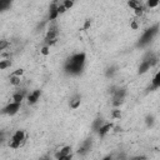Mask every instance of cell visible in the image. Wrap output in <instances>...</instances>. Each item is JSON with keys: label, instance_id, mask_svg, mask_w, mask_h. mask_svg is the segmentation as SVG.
I'll return each instance as SVG.
<instances>
[{"label": "cell", "instance_id": "2e32d148", "mask_svg": "<svg viewBox=\"0 0 160 160\" xmlns=\"http://www.w3.org/2000/svg\"><path fill=\"white\" fill-rule=\"evenodd\" d=\"M23 98H24V95H23V94H20V93H19V94H15L14 97H13V99H14V103H19V104L21 103V100H23Z\"/></svg>", "mask_w": 160, "mask_h": 160}, {"label": "cell", "instance_id": "30bf717a", "mask_svg": "<svg viewBox=\"0 0 160 160\" xmlns=\"http://www.w3.org/2000/svg\"><path fill=\"white\" fill-rule=\"evenodd\" d=\"M70 150H71V148L70 146H64L61 150L56 154V158H61V156H66V155H70Z\"/></svg>", "mask_w": 160, "mask_h": 160}, {"label": "cell", "instance_id": "9a60e30c", "mask_svg": "<svg viewBox=\"0 0 160 160\" xmlns=\"http://www.w3.org/2000/svg\"><path fill=\"white\" fill-rule=\"evenodd\" d=\"M10 66V61L9 60H0V70H4Z\"/></svg>", "mask_w": 160, "mask_h": 160}, {"label": "cell", "instance_id": "836d02e7", "mask_svg": "<svg viewBox=\"0 0 160 160\" xmlns=\"http://www.w3.org/2000/svg\"><path fill=\"white\" fill-rule=\"evenodd\" d=\"M3 135H4V134H3L2 131H0V141H2V140H3Z\"/></svg>", "mask_w": 160, "mask_h": 160}, {"label": "cell", "instance_id": "4fadbf2b", "mask_svg": "<svg viewBox=\"0 0 160 160\" xmlns=\"http://www.w3.org/2000/svg\"><path fill=\"white\" fill-rule=\"evenodd\" d=\"M10 84L18 87V85H20V78L19 77H15V75H12V77H10Z\"/></svg>", "mask_w": 160, "mask_h": 160}, {"label": "cell", "instance_id": "5bb4252c", "mask_svg": "<svg viewBox=\"0 0 160 160\" xmlns=\"http://www.w3.org/2000/svg\"><path fill=\"white\" fill-rule=\"evenodd\" d=\"M79 105H80V98H78V99H73V100L70 101V108H73V109H77Z\"/></svg>", "mask_w": 160, "mask_h": 160}, {"label": "cell", "instance_id": "ffe728a7", "mask_svg": "<svg viewBox=\"0 0 160 160\" xmlns=\"http://www.w3.org/2000/svg\"><path fill=\"white\" fill-rule=\"evenodd\" d=\"M9 45V43L6 40H0V50H4Z\"/></svg>", "mask_w": 160, "mask_h": 160}, {"label": "cell", "instance_id": "7402d4cb", "mask_svg": "<svg viewBox=\"0 0 160 160\" xmlns=\"http://www.w3.org/2000/svg\"><path fill=\"white\" fill-rule=\"evenodd\" d=\"M143 12H144V8L140 5V6H138L136 9H135V13H136V15H141L143 14Z\"/></svg>", "mask_w": 160, "mask_h": 160}, {"label": "cell", "instance_id": "1f68e13d", "mask_svg": "<svg viewBox=\"0 0 160 160\" xmlns=\"http://www.w3.org/2000/svg\"><path fill=\"white\" fill-rule=\"evenodd\" d=\"M144 159H145V158H143V156H141V158H133L131 160H144Z\"/></svg>", "mask_w": 160, "mask_h": 160}, {"label": "cell", "instance_id": "9c48e42d", "mask_svg": "<svg viewBox=\"0 0 160 160\" xmlns=\"http://www.w3.org/2000/svg\"><path fill=\"white\" fill-rule=\"evenodd\" d=\"M113 128V125L111 124H105V125H101L100 128H99V135L100 136H104L106 133H108L110 129Z\"/></svg>", "mask_w": 160, "mask_h": 160}, {"label": "cell", "instance_id": "83f0119b", "mask_svg": "<svg viewBox=\"0 0 160 160\" xmlns=\"http://www.w3.org/2000/svg\"><path fill=\"white\" fill-rule=\"evenodd\" d=\"M58 160H71V154L70 155H66V156H61Z\"/></svg>", "mask_w": 160, "mask_h": 160}, {"label": "cell", "instance_id": "277c9868", "mask_svg": "<svg viewBox=\"0 0 160 160\" xmlns=\"http://www.w3.org/2000/svg\"><path fill=\"white\" fill-rule=\"evenodd\" d=\"M58 34H59V31L56 29V26H51L48 31V35H46V43L50 45L53 44H55L56 40H58Z\"/></svg>", "mask_w": 160, "mask_h": 160}, {"label": "cell", "instance_id": "d4e9b609", "mask_svg": "<svg viewBox=\"0 0 160 160\" xmlns=\"http://www.w3.org/2000/svg\"><path fill=\"white\" fill-rule=\"evenodd\" d=\"M146 123H148V125H153V123H154V118H153V116H148V118H146Z\"/></svg>", "mask_w": 160, "mask_h": 160}, {"label": "cell", "instance_id": "d6a6232c", "mask_svg": "<svg viewBox=\"0 0 160 160\" xmlns=\"http://www.w3.org/2000/svg\"><path fill=\"white\" fill-rule=\"evenodd\" d=\"M103 160H111V156H106V158H104Z\"/></svg>", "mask_w": 160, "mask_h": 160}, {"label": "cell", "instance_id": "44dd1931", "mask_svg": "<svg viewBox=\"0 0 160 160\" xmlns=\"http://www.w3.org/2000/svg\"><path fill=\"white\" fill-rule=\"evenodd\" d=\"M65 12H66V9H65V6H64L63 4L58 5V13L59 14H63V13H65Z\"/></svg>", "mask_w": 160, "mask_h": 160}, {"label": "cell", "instance_id": "7a4b0ae2", "mask_svg": "<svg viewBox=\"0 0 160 160\" xmlns=\"http://www.w3.org/2000/svg\"><path fill=\"white\" fill-rule=\"evenodd\" d=\"M158 29H159V25L156 24V25H154L153 28H150V29H148L145 33L143 34V36L140 38V40H139V46H144V45H146V44H149L151 40H153V38L156 35V33H158Z\"/></svg>", "mask_w": 160, "mask_h": 160}, {"label": "cell", "instance_id": "4316f807", "mask_svg": "<svg viewBox=\"0 0 160 160\" xmlns=\"http://www.w3.org/2000/svg\"><path fill=\"white\" fill-rule=\"evenodd\" d=\"M158 4H159V2H149V3H148V5L150 6V8H154V6H156Z\"/></svg>", "mask_w": 160, "mask_h": 160}, {"label": "cell", "instance_id": "cb8c5ba5", "mask_svg": "<svg viewBox=\"0 0 160 160\" xmlns=\"http://www.w3.org/2000/svg\"><path fill=\"white\" fill-rule=\"evenodd\" d=\"M113 116H114V118H120V116H121V113H120V110H114V113H113Z\"/></svg>", "mask_w": 160, "mask_h": 160}, {"label": "cell", "instance_id": "8992f818", "mask_svg": "<svg viewBox=\"0 0 160 160\" xmlns=\"http://www.w3.org/2000/svg\"><path fill=\"white\" fill-rule=\"evenodd\" d=\"M40 98V90H35L31 93L29 97H28V100H29V104H35Z\"/></svg>", "mask_w": 160, "mask_h": 160}, {"label": "cell", "instance_id": "e0dca14e", "mask_svg": "<svg viewBox=\"0 0 160 160\" xmlns=\"http://www.w3.org/2000/svg\"><path fill=\"white\" fill-rule=\"evenodd\" d=\"M128 5H129L130 8H133V9L135 10V9L138 8V6H140L141 4H140L139 2H129V3H128Z\"/></svg>", "mask_w": 160, "mask_h": 160}, {"label": "cell", "instance_id": "e575fe53", "mask_svg": "<svg viewBox=\"0 0 160 160\" xmlns=\"http://www.w3.org/2000/svg\"><path fill=\"white\" fill-rule=\"evenodd\" d=\"M41 160H49V159L48 158H44V159H41Z\"/></svg>", "mask_w": 160, "mask_h": 160}, {"label": "cell", "instance_id": "ac0fdd59", "mask_svg": "<svg viewBox=\"0 0 160 160\" xmlns=\"http://www.w3.org/2000/svg\"><path fill=\"white\" fill-rule=\"evenodd\" d=\"M101 125H103V120H101V119H98L97 121L94 123V129H95V130H99V128H100Z\"/></svg>", "mask_w": 160, "mask_h": 160}, {"label": "cell", "instance_id": "ba28073f", "mask_svg": "<svg viewBox=\"0 0 160 160\" xmlns=\"http://www.w3.org/2000/svg\"><path fill=\"white\" fill-rule=\"evenodd\" d=\"M90 148H91V140H87V141L84 143V145L80 148L79 154H87L90 150Z\"/></svg>", "mask_w": 160, "mask_h": 160}, {"label": "cell", "instance_id": "6da1fadb", "mask_svg": "<svg viewBox=\"0 0 160 160\" xmlns=\"http://www.w3.org/2000/svg\"><path fill=\"white\" fill-rule=\"evenodd\" d=\"M84 64H85V54L84 53H80V54L73 55L66 61L65 69L70 74H79L84 68Z\"/></svg>", "mask_w": 160, "mask_h": 160}, {"label": "cell", "instance_id": "5b68a950", "mask_svg": "<svg viewBox=\"0 0 160 160\" xmlns=\"http://www.w3.org/2000/svg\"><path fill=\"white\" fill-rule=\"evenodd\" d=\"M20 109V104L19 103H10V104H8L5 108L3 109V113L4 114H8V115H14V114H16L18 113V110Z\"/></svg>", "mask_w": 160, "mask_h": 160}, {"label": "cell", "instance_id": "f546056e", "mask_svg": "<svg viewBox=\"0 0 160 160\" xmlns=\"http://www.w3.org/2000/svg\"><path fill=\"white\" fill-rule=\"evenodd\" d=\"M131 28L133 29H138V24L136 23H131Z\"/></svg>", "mask_w": 160, "mask_h": 160}, {"label": "cell", "instance_id": "603a6c76", "mask_svg": "<svg viewBox=\"0 0 160 160\" xmlns=\"http://www.w3.org/2000/svg\"><path fill=\"white\" fill-rule=\"evenodd\" d=\"M23 73H24V70H23V69H18V70L13 74V75H15V77H20V75H23Z\"/></svg>", "mask_w": 160, "mask_h": 160}, {"label": "cell", "instance_id": "d6986e66", "mask_svg": "<svg viewBox=\"0 0 160 160\" xmlns=\"http://www.w3.org/2000/svg\"><path fill=\"white\" fill-rule=\"evenodd\" d=\"M63 5L65 6V9H66V10H69V9L74 5V3H73V2H70V0H66V2H64V3H63Z\"/></svg>", "mask_w": 160, "mask_h": 160}, {"label": "cell", "instance_id": "52a82bcc", "mask_svg": "<svg viewBox=\"0 0 160 160\" xmlns=\"http://www.w3.org/2000/svg\"><path fill=\"white\" fill-rule=\"evenodd\" d=\"M58 15H59V13H58V4L54 3V4L50 5V14H49V18H50V20H54V19H56Z\"/></svg>", "mask_w": 160, "mask_h": 160}, {"label": "cell", "instance_id": "7c38bea8", "mask_svg": "<svg viewBox=\"0 0 160 160\" xmlns=\"http://www.w3.org/2000/svg\"><path fill=\"white\" fill-rule=\"evenodd\" d=\"M10 6V2L9 0H0V12H4Z\"/></svg>", "mask_w": 160, "mask_h": 160}, {"label": "cell", "instance_id": "8fae6325", "mask_svg": "<svg viewBox=\"0 0 160 160\" xmlns=\"http://www.w3.org/2000/svg\"><path fill=\"white\" fill-rule=\"evenodd\" d=\"M159 87H160V73H158L154 77V79H153V88L158 89Z\"/></svg>", "mask_w": 160, "mask_h": 160}, {"label": "cell", "instance_id": "484cf974", "mask_svg": "<svg viewBox=\"0 0 160 160\" xmlns=\"http://www.w3.org/2000/svg\"><path fill=\"white\" fill-rule=\"evenodd\" d=\"M41 54H44V55H48V54H49V48H48V46L43 48V49H41Z\"/></svg>", "mask_w": 160, "mask_h": 160}, {"label": "cell", "instance_id": "f1b7e54d", "mask_svg": "<svg viewBox=\"0 0 160 160\" xmlns=\"http://www.w3.org/2000/svg\"><path fill=\"white\" fill-rule=\"evenodd\" d=\"M114 71H115V68H110L109 71L106 73V75H108V77H109V75H113V73H114Z\"/></svg>", "mask_w": 160, "mask_h": 160}, {"label": "cell", "instance_id": "3957f363", "mask_svg": "<svg viewBox=\"0 0 160 160\" xmlns=\"http://www.w3.org/2000/svg\"><path fill=\"white\" fill-rule=\"evenodd\" d=\"M24 131L23 130H18L15 134H14V136H13V139H12V141L9 143V145L12 146V148H14V149H16V148H19L20 145H21V143L24 141Z\"/></svg>", "mask_w": 160, "mask_h": 160}, {"label": "cell", "instance_id": "4dcf8cb0", "mask_svg": "<svg viewBox=\"0 0 160 160\" xmlns=\"http://www.w3.org/2000/svg\"><path fill=\"white\" fill-rule=\"evenodd\" d=\"M89 25H90V20H88V21H87V24H85V29H88V28H89Z\"/></svg>", "mask_w": 160, "mask_h": 160}]
</instances>
